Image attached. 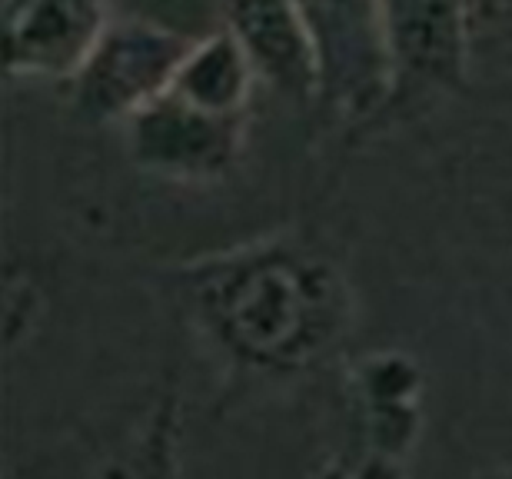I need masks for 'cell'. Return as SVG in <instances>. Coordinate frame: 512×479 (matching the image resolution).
Returning <instances> with one entry per match:
<instances>
[{
    "label": "cell",
    "instance_id": "cell-5",
    "mask_svg": "<svg viewBox=\"0 0 512 479\" xmlns=\"http://www.w3.org/2000/svg\"><path fill=\"white\" fill-rule=\"evenodd\" d=\"M110 20V0H4L10 77H74Z\"/></svg>",
    "mask_w": 512,
    "mask_h": 479
},
{
    "label": "cell",
    "instance_id": "cell-2",
    "mask_svg": "<svg viewBox=\"0 0 512 479\" xmlns=\"http://www.w3.org/2000/svg\"><path fill=\"white\" fill-rule=\"evenodd\" d=\"M193 40L160 20L110 17L70 77L77 114L94 124H127L173 87Z\"/></svg>",
    "mask_w": 512,
    "mask_h": 479
},
{
    "label": "cell",
    "instance_id": "cell-6",
    "mask_svg": "<svg viewBox=\"0 0 512 479\" xmlns=\"http://www.w3.org/2000/svg\"><path fill=\"white\" fill-rule=\"evenodd\" d=\"M223 27L247 54L260 84L293 104L320 100V67L293 0H223Z\"/></svg>",
    "mask_w": 512,
    "mask_h": 479
},
{
    "label": "cell",
    "instance_id": "cell-4",
    "mask_svg": "<svg viewBox=\"0 0 512 479\" xmlns=\"http://www.w3.org/2000/svg\"><path fill=\"white\" fill-rule=\"evenodd\" d=\"M124 127L133 163L180 183L220 180L243 147V117L213 114L173 90L133 114Z\"/></svg>",
    "mask_w": 512,
    "mask_h": 479
},
{
    "label": "cell",
    "instance_id": "cell-7",
    "mask_svg": "<svg viewBox=\"0 0 512 479\" xmlns=\"http://www.w3.org/2000/svg\"><path fill=\"white\" fill-rule=\"evenodd\" d=\"M380 4L399 87L449 90L466 77V0H380Z\"/></svg>",
    "mask_w": 512,
    "mask_h": 479
},
{
    "label": "cell",
    "instance_id": "cell-1",
    "mask_svg": "<svg viewBox=\"0 0 512 479\" xmlns=\"http://www.w3.org/2000/svg\"><path fill=\"white\" fill-rule=\"evenodd\" d=\"M200 323L230 356L270 373H293L346 330V287L330 263L286 243L233 250L193 270Z\"/></svg>",
    "mask_w": 512,
    "mask_h": 479
},
{
    "label": "cell",
    "instance_id": "cell-8",
    "mask_svg": "<svg viewBox=\"0 0 512 479\" xmlns=\"http://www.w3.org/2000/svg\"><path fill=\"white\" fill-rule=\"evenodd\" d=\"M253 84L256 74L247 54L240 50L230 30L220 27L207 37L193 40L170 90L177 97L190 100V104L213 110V114L247 117Z\"/></svg>",
    "mask_w": 512,
    "mask_h": 479
},
{
    "label": "cell",
    "instance_id": "cell-9",
    "mask_svg": "<svg viewBox=\"0 0 512 479\" xmlns=\"http://www.w3.org/2000/svg\"><path fill=\"white\" fill-rule=\"evenodd\" d=\"M469 67L512 54V0H466Z\"/></svg>",
    "mask_w": 512,
    "mask_h": 479
},
{
    "label": "cell",
    "instance_id": "cell-3",
    "mask_svg": "<svg viewBox=\"0 0 512 479\" xmlns=\"http://www.w3.org/2000/svg\"><path fill=\"white\" fill-rule=\"evenodd\" d=\"M320 67V104L370 117L396 94V60L380 0H293Z\"/></svg>",
    "mask_w": 512,
    "mask_h": 479
}]
</instances>
